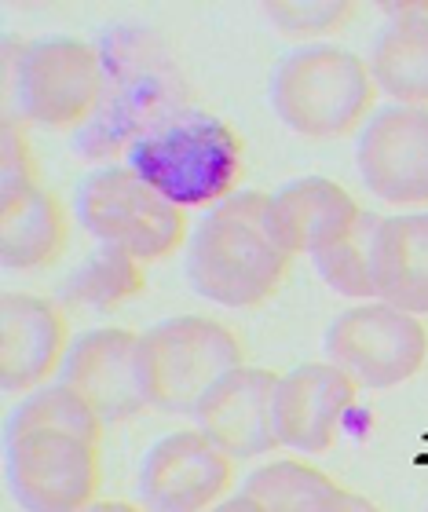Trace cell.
Here are the masks:
<instances>
[{"mask_svg":"<svg viewBox=\"0 0 428 512\" xmlns=\"http://www.w3.org/2000/svg\"><path fill=\"white\" fill-rule=\"evenodd\" d=\"M4 114H19L26 125L70 132L81 128L103 96V63L96 44L81 37H41L26 44L15 59L8 48V77H4Z\"/></svg>","mask_w":428,"mask_h":512,"instance_id":"cell-5","label":"cell"},{"mask_svg":"<svg viewBox=\"0 0 428 512\" xmlns=\"http://www.w3.org/2000/svg\"><path fill=\"white\" fill-rule=\"evenodd\" d=\"M125 165L165 202L180 205L183 213H205L238 194L246 172V147L235 125L216 114L191 110L140 132L129 143Z\"/></svg>","mask_w":428,"mask_h":512,"instance_id":"cell-2","label":"cell"},{"mask_svg":"<svg viewBox=\"0 0 428 512\" xmlns=\"http://www.w3.org/2000/svg\"><path fill=\"white\" fill-rule=\"evenodd\" d=\"M425 512H428V509H425Z\"/></svg>","mask_w":428,"mask_h":512,"instance_id":"cell-28","label":"cell"},{"mask_svg":"<svg viewBox=\"0 0 428 512\" xmlns=\"http://www.w3.org/2000/svg\"><path fill=\"white\" fill-rule=\"evenodd\" d=\"M300 512H385V509H381L377 502H370V498H363V494H355L337 483V487H330L326 494L311 498Z\"/></svg>","mask_w":428,"mask_h":512,"instance_id":"cell-25","label":"cell"},{"mask_svg":"<svg viewBox=\"0 0 428 512\" xmlns=\"http://www.w3.org/2000/svg\"><path fill=\"white\" fill-rule=\"evenodd\" d=\"M293 253L271 224V194L238 191L205 209L187 238V282L220 308H260L289 278Z\"/></svg>","mask_w":428,"mask_h":512,"instance_id":"cell-1","label":"cell"},{"mask_svg":"<svg viewBox=\"0 0 428 512\" xmlns=\"http://www.w3.org/2000/svg\"><path fill=\"white\" fill-rule=\"evenodd\" d=\"M147 278H143V264L136 256L121 253V249L99 246L96 253L88 256L85 264L77 267L70 278V300L88 304L96 311H114L118 304L132 300L136 293H143Z\"/></svg>","mask_w":428,"mask_h":512,"instance_id":"cell-21","label":"cell"},{"mask_svg":"<svg viewBox=\"0 0 428 512\" xmlns=\"http://www.w3.org/2000/svg\"><path fill=\"white\" fill-rule=\"evenodd\" d=\"M85 512H147V509L136 502H125V498H96Z\"/></svg>","mask_w":428,"mask_h":512,"instance_id":"cell-27","label":"cell"},{"mask_svg":"<svg viewBox=\"0 0 428 512\" xmlns=\"http://www.w3.org/2000/svg\"><path fill=\"white\" fill-rule=\"evenodd\" d=\"M70 235L63 202L41 183L0 202V260L11 271H33L59 260Z\"/></svg>","mask_w":428,"mask_h":512,"instance_id":"cell-17","label":"cell"},{"mask_svg":"<svg viewBox=\"0 0 428 512\" xmlns=\"http://www.w3.org/2000/svg\"><path fill=\"white\" fill-rule=\"evenodd\" d=\"M337 483L319 472L308 461L286 458V461H268L257 472H249V480L242 483V494L260 502L268 512H300L311 498L326 494Z\"/></svg>","mask_w":428,"mask_h":512,"instance_id":"cell-22","label":"cell"},{"mask_svg":"<svg viewBox=\"0 0 428 512\" xmlns=\"http://www.w3.org/2000/svg\"><path fill=\"white\" fill-rule=\"evenodd\" d=\"M363 213L352 194L326 176H300L271 194V224L293 256L322 253L348 235Z\"/></svg>","mask_w":428,"mask_h":512,"instance_id":"cell-15","label":"cell"},{"mask_svg":"<svg viewBox=\"0 0 428 512\" xmlns=\"http://www.w3.org/2000/svg\"><path fill=\"white\" fill-rule=\"evenodd\" d=\"M377 227L381 216L363 213L359 224L344 238H337L333 246L311 256V264L319 271V278L333 293H341L348 300H377V282H374V246H377Z\"/></svg>","mask_w":428,"mask_h":512,"instance_id":"cell-20","label":"cell"},{"mask_svg":"<svg viewBox=\"0 0 428 512\" xmlns=\"http://www.w3.org/2000/svg\"><path fill=\"white\" fill-rule=\"evenodd\" d=\"M235 458H227L202 428L161 436L140 465V505L147 512H209L231 498Z\"/></svg>","mask_w":428,"mask_h":512,"instance_id":"cell-9","label":"cell"},{"mask_svg":"<svg viewBox=\"0 0 428 512\" xmlns=\"http://www.w3.org/2000/svg\"><path fill=\"white\" fill-rule=\"evenodd\" d=\"M326 355L359 388L381 392L421 374L428 359V330L418 315H407L385 300H366L333 319L326 330Z\"/></svg>","mask_w":428,"mask_h":512,"instance_id":"cell-7","label":"cell"},{"mask_svg":"<svg viewBox=\"0 0 428 512\" xmlns=\"http://www.w3.org/2000/svg\"><path fill=\"white\" fill-rule=\"evenodd\" d=\"M70 322L63 308L33 293H4L0 300V388L30 395L63 374L70 352Z\"/></svg>","mask_w":428,"mask_h":512,"instance_id":"cell-12","label":"cell"},{"mask_svg":"<svg viewBox=\"0 0 428 512\" xmlns=\"http://www.w3.org/2000/svg\"><path fill=\"white\" fill-rule=\"evenodd\" d=\"M209 512H268L260 502H253V498H246V494L238 491V494H231V498H224V502L216 505V509H209Z\"/></svg>","mask_w":428,"mask_h":512,"instance_id":"cell-26","label":"cell"},{"mask_svg":"<svg viewBox=\"0 0 428 512\" xmlns=\"http://www.w3.org/2000/svg\"><path fill=\"white\" fill-rule=\"evenodd\" d=\"M366 191L388 205H428V107H381L355 139Z\"/></svg>","mask_w":428,"mask_h":512,"instance_id":"cell-10","label":"cell"},{"mask_svg":"<svg viewBox=\"0 0 428 512\" xmlns=\"http://www.w3.org/2000/svg\"><path fill=\"white\" fill-rule=\"evenodd\" d=\"M359 399V384L333 363H300L275 388V432L286 450L326 454L337 443L344 414Z\"/></svg>","mask_w":428,"mask_h":512,"instance_id":"cell-13","label":"cell"},{"mask_svg":"<svg viewBox=\"0 0 428 512\" xmlns=\"http://www.w3.org/2000/svg\"><path fill=\"white\" fill-rule=\"evenodd\" d=\"M366 66L381 96L399 107H428V15H392Z\"/></svg>","mask_w":428,"mask_h":512,"instance_id":"cell-18","label":"cell"},{"mask_svg":"<svg viewBox=\"0 0 428 512\" xmlns=\"http://www.w3.org/2000/svg\"><path fill=\"white\" fill-rule=\"evenodd\" d=\"M37 161H33L26 121L4 114L0 125V202H8L15 194L37 187Z\"/></svg>","mask_w":428,"mask_h":512,"instance_id":"cell-24","label":"cell"},{"mask_svg":"<svg viewBox=\"0 0 428 512\" xmlns=\"http://www.w3.org/2000/svg\"><path fill=\"white\" fill-rule=\"evenodd\" d=\"M377 85L366 59L333 44H304L271 74V110L304 139H344L370 121Z\"/></svg>","mask_w":428,"mask_h":512,"instance_id":"cell-3","label":"cell"},{"mask_svg":"<svg viewBox=\"0 0 428 512\" xmlns=\"http://www.w3.org/2000/svg\"><path fill=\"white\" fill-rule=\"evenodd\" d=\"M77 224L99 246L121 249L140 264L165 260L191 238V216L165 202L125 161L88 172L77 187Z\"/></svg>","mask_w":428,"mask_h":512,"instance_id":"cell-6","label":"cell"},{"mask_svg":"<svg viewBox=\"0 0 428 512\" xmlns=\"http://www.w3.org/2000/svg\"><path fill=\"white\" fill-rule=\"evenodd\" d=\"M275 370L260 366H242L227 374L205 395L198 406V428L224 450L227 458L249 461L260 454H275L282 447L275 432V388H279Z\"/></svg>","mask_w":428,"mask_h":512,"instance_id":"cell-14","label":"cell"},{"mask_svg":"<svg viewBox=\"0 0 428 512\" xmlns=\"http://www.w3.org/2000/svg\"><path fill=\"white\" fill-rule=\"evenodd\" d=\"M8 491L22 512H85L99 498V443L66 432L4 439Z\"/></svg>","mask_w":428,"mask_h":512,"instance_id":"cell-8","label":"cell"},{"mask_svg":"<svg viewBox=\"0 0 428 512\" xmlns=\"http://www.w3.org/2000/svg\"><path fill=\"white\" fill-rule=\"evenodd\" d=\"M268 19L293 41H315L326 33H337L355 15V4L344 0H271L264 4Z\"/></svg>","mask_w":428,"mask_h":512,"instance_id":"cell-23","label":"cell"},{"mask_svg":"<svg viewBox=\"0 0 428 512\" xmlns=\"http://www.w3.org/2000/svg\"><path fill=\"white\" fill-rule=\"evenodd\" d=\"M377 300L407 315H428V209L381 216L374 246Z\"/></svg>","mask_w":428,"mask_h":512,"instance_id":"cell-16","label":"cell"},{"mask_svg":"<svg viewBox=\"0 0 428 512\" xmlns=\"http://www.w3.org/2000/svg\"><path fill=\"white\" fill-rule=\"evenodd\" d=\"M246 366L231 326L209 315H176L140 333V377L147 403L165 414H198L227 374Z\"/></svg>","mask_w":428,"mask_h":512,"instance_id":"cell-4","label":"cell"},{"mask_svg":"<svg viewBox=\"0 0 428 512\" xmlns=\"http://www.w3.org/2000/svg\"><path fill=\"white\" fill-rule=\"evenodd\" d=\"M59 381L70 384L103 417V425L129 421L150 406L140 377V333L118 326L74 337Z\"/></svg>","mask_w":428,"mask_h":512,"instance_id":"cell-11","label":"cell"},{"mask_svg":"<svg viewBox=\"0 0 428 512\" xmlns=\"http://www.w3.org/2000/svg\"><path fill=\"white\" fill-rule=\"evenodd\" d=\"M30 432H66V436L99 443L103 436V417L63 381H52L30 392L8 417L4 439H19Z\"/></svg>","mask_w":428,"mask_h":512,"instance_id":"cell-19","label":"cell"}]
</instances>
